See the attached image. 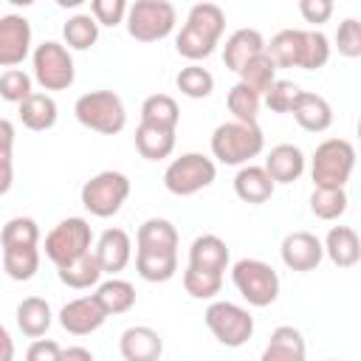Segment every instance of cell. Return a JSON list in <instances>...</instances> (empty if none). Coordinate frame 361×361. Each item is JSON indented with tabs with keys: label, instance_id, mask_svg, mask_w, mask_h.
Segmentation results:
<instances>
[{
	"label": "cell",
	"instance_id": "obj_1",
	"mask_svg": "<svg viewBox=\"0 0 361 361\" xmlns=\"http://www.w3.org/2000/svg\"><path fill=\"white\" fill-rule=\"evenodd\" d=\"M265 147V135L259 124L248 121H223L212 133V155L226 166H243L257 158Z\"/></svg>",
	"mask_w": 361,
	"mask_h": 361
},
{
	"label": "cell",
	"instance_id": "obj_2",
	"mask_svg": "<svg viewBox=\"0 0 361 361\" xmlns=\"http://www.w3.org/2000/svg\"><path fill=\"white\" fill-rule=\"evenodd\" d=\"M73 116L82 127L102 133V135H116L127 124V110L118 93L113 90H90L82 93L73 104Z\"/></svg>",
	"mask_w": 361,
	"mask_h": 361
},
{
	"label": "cell",
	"instance_id": "obj_3",
	"mask_svg": "<svg viewBox=\"0 0 361 361\" xmlns=\"http://www.w3.org/2000/svg\"><path fill=\"white\" fill-rule=\"evenodd\" d=\"M127 34L135 42H158L172 34L178 23V11L169 0H135L127 6Z\"/></svg>",
	"mask_w": 361,
	"mask_h": 361
},
{
	"label": "cell",
	"instance_id": "obj_4",
	"mask_svg": "<svg viewBox=\"0 0 361 361\" xmlns=\"http://www.w3.org/2000/svg\"><path fill=\"white\" fill-rule=\"evenodd\" d=\"M355 166V147L347 138H327L310 158L313 186H344Z\"/></svg>",
	"mask_w": 361,
	"mask_h": 361
},
{
	"label": "cell",
	"instance_id": "obj_5",
	"mask_svg": "<svg viewBox=\"0 0 361 361\" xmlns=\"http://www.w3.org/2000/svg\"><path fill=\"white\" fill-rule=\"evenodd\" d=\"M231 282L251 307H268L279 296V274L262 259H237L231 265Z\"/></svg>",
	"mask_w": 361,
	"mask_h": 361
},
{
	"label": "cell",
	"instance_id": "obj_6",
	"mask_svg": "<svg viewBox=\"0 0 361 361\" xmlns=\"http://www.w3.org/2000/svg\"><path fill=\"white\" fill-rule=\"evenodd\" d=\"M214 178H217V166L203 152H183L180 158L169 161V166L164 169V186L178 197L197 195L200 189L212 186Z\"/></svg>",
	"mask_w": 361,
	"mask_h": 361
},
{
	"label": "cell",
	"instance_id": "obj_7",
	"mask_svg": "<svg viewBox=\"0 0 361 361\" xmlns=\"http://www.w3.org/2000/svg\"><path fill=\"white\" fill-rule=\"evenodd\" d=\"M79 197H82V206L93 217H113L130 197V178L116 169L96 172L90 180H85Z\"/></svg>",
	"mask_w": 361,
	"mask_h": 361
},
{
	"label": "cell",
	"instance_id": "obj_8",
	"mask_svg": "<svg viewBox=\"0 0 361 361\" xmlns=\"http://www.w3.org/2000/svg\"><path fill=\"white\" fill-rule=\"evenodd\" d=\"M203 322L212 330V336L223 347H231V350L243 347L254 336V316L243 305H234V302H226V299L212 302L203 313Z\"/></svg>",
	"mask_w": 361,
	"mask_h": 361
},
{
	"label": "cell",
	"instance_id": "obj_9",
	"mask_svg": "<svg viewBox=\"0 0 361 361\" xmlns=\"http://www.w3.org/2000/svg\"><path fill=\"white\" fill-rule=\"evenodd\" d=\"M31 62H34V79L42 90H68L76 79L73 56H71L68 45H62L56 39L39 42L31 54Z\"/></svg>",
	"mask_w": 361,
	"mask_h": 361
},
{
	"label": "cell",
	"instance_id": "obj_10",
	"mask_svg": "<svg viewBox=\"0 0 361 361\" xmlns=\"http://www.w3.org/2000/svg\"><path fill=\"white\" fill-rule=\"evenodd\" d=\"M93 243L90 223L85 217H65L45 234V257L54 265H62L79 254H85Z\"/></svg>",
	"mask_w": 361,
	"mask_h": 361
},
{
	"label": "cell",
	"instance_id": "obj_11",
	"mask_svg": "<svg viewBox=\"0 0 361 361\" xmlns=\"http://www.w3.org/2000/svg\"><path fill=\"white\" fill-rule=\"evenodd\" d=\"M31 54V23L23 14L0 17V68H17Z\"/></svg>",
	"mask_w": 361,
	"mask_h": 361
},
{
	"label": "cell",
	"instance_id": "obj_12",
	"mask_svg": "<svg viewBox=\"0 0 361 361\" xmlns=\"http://www.w3.org/2000/svg\"><path fill=\"white\" fill-rule=\"evenodd\" d=\"M279 254H282V262L290 268V271H299V274H307V271H316L322 257H324V248H322V240L310 231H290L285 234L282 245H279Z\"/></svg>",
	"mask_w": 361,
	"mask_h": 361
},
{
	"label": "cell",
	"instance_id": "obj_13",
	"mask_svg": "<svg viewBox=\"0 0 361 361\" xmlns=\"http://www.w3.org/2000/svg\"><path fill=\"white\" fill-rule=\"evenodd\" d=\"M104 319H107V313L99 307V302L93 296L71 299L59 310V324L71 336H90L104 324Z\"/></svg>",
	"mask_w": 361,
	"mask_h": 361
},
{
	"label": "cell",
	"instance_id": "obj_14",
	"mask_svg": "<svg viewBox=\"0 0 361 361\" xmlns=\"http://www.w3.org/2000/svg\"><path fill=\"white\" fill-rule=\"evenodd\" d=\"M118 350L124 361H158L164 353V338L158 336V330L147 324H135L121 333Z\"/></svg>",
	"mask_w": 361,
	"mask_h": 361
},
{
	"label": "cell",
	"instance_id": "obj_15",
	"mask_svg": "<svg viewBox=\"0 0 361 361\" xmlns=\"http://www.w3.org/2000/svg\"><path fill=\"white\" fill-rule=\"evenodd\" d=\"M93 251H96L104 274H118L127 268V262L133 257V240L124 228H107V231H102Z\"/></svg>",
	"mask_w": 361,
	"mask_h": 361
},
{
	"label": "cell",
	"instance_id": "obj_16",
	"mask_svg": "<svg viewBox=\"0 0 361 361\" xmlns=\"http://www.w3.org/2000/svg\"><path fill=\"white\" fill-rule=\"evenodd\" d=\"M276 183L271 180V175L265 172V166H254L251 161L240 166V172L234 175V195L243 200V203H268L271 195H274Z\"/></svg>",
	"mask_w": 361,
	"mask_h": 361
},
{
	"label": "cell",
	"instance_id": "obj_17",
	"mask_svg": "<svg viewBox=\"0 0 361 361\" xmlns=\"http://www.w3.org/2000/svg\"><path fill=\"white\" fill-rule=\"evenodd\" d=\"M102 274H104V271H102V265H99V257H96V251H90V248H87L85 254H79V257H73V259L56 265L59 282L68 285V288H73V290H85V288L99 285Z\"/></svg>",
	"mask_w": 361,
	"mask_h": 361
},
{
	"label": "cell",
	"instance_id": "obj_18",
	"mask_svg": "<svg viewBox=\"0 0 361 361\" xmlns=\"http://www.w3.org/2000/svg\"><path fill=\"white\" fill-rule=\"evenodd\" d=\"M290 113H293L296 124H299L302 130H307V133H324V130L333 124V107H330V102H327L324 96H319V93L302 90Z\"/></svg>",
	"mask_w": 361,
	"mask_h": 361
},
{
	"label": "cell",
	"instance_id": "obj_19",
	"mask_svg": "<svg viewBox=\"0 0 361 361\" xmlns=\"http://www.w3.org/2000/svg\"><path fill=\"white\" fill-rule=\"evenodd\" d=\"M265 172L274 183H293L305 172V152L296 144H276L265 158Z\"/></svg>",
	"mask_w": 361,
	"mask_h": 361
},
{
	"label": "cell",
	"instance_id": "obj_20",
	"mask_svg": "<svg viewBox=\"0 0 361 361\" xmlns=\"http://www.w3.org/2000/svg\"><path fill=\"white\" fill-rule=\"evenodd\" d=\"M231 257H228V245L226 240H220L217 234H200L192 240L189 245V265L192 268H203V271H214L223 274L228 268Z\"/></svg>",
	"mask_w": 361,
	"mask_h": 361
},
{
	"label": "cell",
	"instance_id": "obj_21",
	"mask_svg": "<svg viewBox=\"0 0 361 361\" xmlns=\"http://www.w3.org/2000/svg\"><path fill=\"white\" fill-rule=\"evenodd\" d=\"M322 248L330 257V262L338 268H353L361 259V240H358V231L350 226H333Z\"/></svg>",
	"mask_w": 361,
	"mask_h": 361
},
{
	"label": "cell",
	"instance_id": "obj_22",
	"mask_svg": "<svg viewBox=\"0 0 361 361\" xmlns=\"http://www.w3.org/2000/svg\"><path fill=\"white\" fill-rule=\"evenodd\" d=\"M265 51V37L257 28H237L223 45V62L228 71H240L251 56Z\"/></svg>",
	"mask_w": 361,
	"mask_h": 361
},
{
	"label": "cell",
	"instance_id": "obj_23",
	"mask_svg": "<svg viewBox=\"0 0 361 361\" xmlns=\"http://www.w3.org/2000/svg\"><path fill=\"white\" fill-rule=\"evenodd\" d=\"M17 116L23 121V127L34 130V133H45L56 124V102L51 93H28L20 104H17Z\"/></svg>",
	"mask_w": 361,
	"mask_h": 361
},
{
	"label": "cell",
	"instance_id": "obj_24",
	"mask_svg": "<svg viewBox=\"0 0 361 361\" xmlns=\"http://www.w3.org/2000/svg\"><path fill=\"white\" fill-rule=\"evenodd\" d=\"M305 355V336L293 324H279L262 350V361H302Z\"/></svg>",
	"mask_w": 361,
	"mask_h": 361
},
{
	"label": "cell",
	"instance_id": "obj_25",
	"mask_svg": "<svg viewBox=\"0 0 361 361\" xmlns=\"http://www.w3.org/2000/svg\"><path fill=\"white\" fill-rule=\"evenodd\" d=\"M135 251H178V228L164 217H149L138 226Z\"/></svg>",
	"mask_w": 361,
	"mask_h": 361
},
{
	"label": "cell",
	"instance_id": "obj_26",
	"mask_svg": "<svg viewBox=\"0 0 361 361\" xmlns=\"http://www.w3.org/2000/svg\"><path fill=\"white\" fill-rule=\"evenodd\" d=\"M93 299L99 302V307L107 316H121V313L133 310V305H135V288H133V282L113 276V279H104V282L96 285Z\"/></svg>",
	"mask_w": 361,
	"mask_h": 361
},
{
	"label": "cell",
	"instance_id": "obj_27",
	"mask_svg": "<svg viewBox=\"0 0 361 361\" xmlns=\"http://www.w3.org/2000/svg\"><path fill=\"white\" fill-rule=\"evenodd\" d=\"M54 324V313H51V305L39 296H25L20 305H17V327L23 330V336L28 338H39L51 330Z\"/></svg>",
	"mask_w": 361,
	"mask_h": 361
},
{
	"label": "cell",
	"instance_id": "obj_28",
	"mask_svg": "<svg viewBox=\"0 0 361 361\" xmlns=\"http://www.w3.org/2000/svg\"><path fill=\"white\" fill-rule=\"evenodd\" d=\"M135 149L147 161H164L175 149V130H164L141 121L135 127Z\"/></svg>",
	"mask_w": 361,
	"mask_h": 361
},
{
	"label": "cell",
	"instance_id": "obj_29",
	"mask_svg": "<svg viewBox=\"0 0 361 361\" xmlns=\"http://www.w3.org/2000/svg\"><path fill=\"white\" fill-rule=\"evenodd\" d=\"M135 271L144 282H169L178 271V251H135Z\"/></svg>",
	"mask_w": 361,
	"mask_h": 361
},
{
	"label": "cell",
	"instance_id": "obj_30",
	"mask_svg": "<svg viewBox=\"0 0 361 361\" xmlns=\"http://www.w3.org/2000/svg\"><path fill=\"white\" fill-rule=\"evenodd\" d=\"M141 121L152 124V127H164V130H175L180 121V110L178 102L166 93H152L144 99L141 104Z\"/></svg>",
	"mask_w": 361,
	"mask_h": 361
},
{
	"label": "cell",
	"instance_id": "obj_31",
	"mask_svg": "<svg viewBox=\"0 0 361 361\" xmlns=\"http://www.w3.org/2000/svg\"><path fill=\"white\" fill-rule=\"evenodd\" d=\"M299 45H302V28H285L265 42V54L274 59L276 68H296L299 65Z\"/></svg>",
	"mask_w": 361,
	"mask_h": 361
},
{
	"label": "cell",
	"instance_id": "obj_32",
	"mask_svg": "<svg viewBox=\"0 0 361 361\" xmlns=\"http://www.w3.org/2000/svg\"><path fill=\"white\" fill-rule=\"evenodd\" d=\"M330 59V39L319 28H302V45H299V65L302 71H319Z\"/></svg>",
	"mask_w": 361,
	"mask_h": 361
},
{
	"label": "cell",
	"instance_id": "obj_33",
	"mask_svg": "<svg viewBox=\"0 0 361 361\" xmlns=\"http://www.w3.org/2000/svg\"><path fill=\"white\" fill-rule=\"evenodd\" d=\"M310 212L319 220H338L347 212V192H344V186H313V192H310Z\"/></svg>",
	"mask_w": 361,
	"mask_h": 361
},
{
	"label": "cell",
	"instance_id": "obj_34",
	"mask_svg": "<svg viewBox=\"0 0 361 361\" xmlns=\"http://www.w3.org/2000/svg\"><path fill=\"white\" fill-rule=\"evenodd\" d=\"M3 271L14 282H28L39 271V248L25 245V248H6L3 251Z\"/></svg>",
	"mask_w": 361,
	"mask_h": 361
},
{
	"label": "cell",
	"instance_id": "obj_35",
	"mask_svg": "<svg viewBox=\"0 0 361 361\" xmlns=\"http://www.w3.org/2000/svg\"><path fill=\"white\" fill-rule=\"evenodd\" d=\"M186 25H192L195 31L212 37L214 42H220L223 31H226V14L217 3H197L189 8V17H186Z\"/></svg>",
	"mask_w": 361,
	"mask_h": 361
},
{
	"label": "cell",
	"instance_id": "obj_36",
	"mask_svg": "<svg viewBox=\"0 0 361 361\" xmlns=\"http://www.w3.org/2000/svg\"><path fill=\"white\" fill-rule=\"evenodd\" d=\"M99 28H102V25H99L90 14H73V17H68V23L62 25L65 45L73 48V51H87V48L96 45Z\"/></svg>",
	"mask_w": 361,
	"mask_h": 361
},
{
	"label": "cell",
	"instance_id": "obj_37",
	"mask_svg": "<svg viewBox=\"0 0 361 361\" xmlns=\"http://www.w3.org/2000/svg\"><path fill=\"white\" fill-rule=\"evenodd\" d=\"M237 73H240V82L248 85L251 90H257L259 96L276 82V65H274V59H271L265 51L257 54V56H251Z\"/></svg>",
	"mask_w": 361,
	"mask_h": 361
},
{
	"label": "cell",
	"instance_id": "obj_38",
	"mask_svg": "<svg viewBox=\"0 0 361 361\" xmlns=\"http://www.w3.org/2000/svg\"><path fill=\"white\" fill-rule=\"evenodd\" d=\"M175 87H178L183 96H189V99H206V96H212V90H214V76H212L203 65L192 62V65H186V68L178 71Z\"/></svg>",
	"mask_w": 361,
	"mask_h": 361
},
{
	"label": "cell",
	"instance_id": "obj_39",
	"mask_svg": "<svg viewBox=\"0 0 361 361\" xmlns=\"http://www.w3.org/2000/svg\"><path fill=\"white\" fill-rule=\"evenodd\" d=\"M226 104H228V113L237 118V121H248V124H257L259 118V104H262V96L257 90H251L248 85L237 82L228 96H226Z\"/></svg>",
	"mask_w": 361,
	"mask_h": 361
},
{
	"label": "cell",
	"instance_id": "obj_40",
	"mask_svg": "<svg viewBox=\"0 0 361 361\" xmlns=\"http://www.w3.org/2000/svg\"><path fill=\"white\" fill-rule=\"evenodd\" d=\"M39 243V226L34 217H11L0 231V245L6 248H25Z\"/></svg>",
	"mask_w": 361,
	"mask_h": 361
},
{
	"label": "cell",
	"instance_id": "obj_41",
	"mask_svg": "<svg viewBox=\"0 0 361 361\" xmlns=\"http://www.w3.org/2000/svg\"><path fill=\"white\" fill-rule=\"evenodd\" d=\"M214 48H217V42H214L212 37L195 31L192 25H183L180 34L175 37V51H178L183 59H189V62H200V59L212 56Z\"/></svg>",
	"mask_w": 361,
	"mask_h": 361
},
{
	"label": "cell",
	"instance_id": "obj_42",
	"mask_svg": "<svg viewBox=\"0 0 361 361\" xmlns=\"http://www.w3.org/2000/svg\"><path fill=\"white\" fill-rule=\"evenodd\" d=\"M223 288V274L203 271V268H186L183 271V290L192 299H214Z\"/></svg>",
	"mask_w": 361,
	"mask_h": 361
},
{
	"label": "cell",
	"instance_id": "obj_43",
	"mask_svg": "<svg viewBox=\"0 0 361 361\" xmlns=\"http://www.w3.org/2000/svg\"><path fill=\"white\" fill-rule=\"evenodd\" d=\"M299 93H302V87H299L296 82H290V79H276L262 96H265V104H268L274 113H290L293 104H296V99H299Z\"/></svg>",
	"mask_w": 361,
	"mask_h": 361
},
{
	"label": "cell",
	"instance_id": "obj_44",
	"mask_svg": "<svg viewBox=\"0 0 361 361\" xmlns=\"http://www.w3.org/2000/svg\"><path fill=\"white\" fill-rule=\"evenodd\" d=\"M31 85H34V82H31V76H28L25 71L8 68L6 73H0V99H6V102H11V104H20L28 93H34Z\"/></svg>",
	"mask_w": 361,
	"mask_h": 361
},
{
	"label": "cell",
	"instance_id": "obj_45",
	"mask_svg": "<svg viewBox=\"0 0 361 361\" xmlns=\"http://www.w3.org/2000/svg\"><path fill=\"white\" fill-rule=\"evenodd\" d=\"M336 48L347 59H358L361 56V23L355 17H347V20L338 23V28H336Z\"/></svg>",
	"mask_w": 361,
	"mask_h": 361
},
{
	"label": "cell",
	"instance_id": "obj_46",
	"mask_svg": "<svg viewBox=\"0 0 361 361\" xmlns=\"http://www.w3.org/2000/svg\"><path fill=\"white\" fill-rule=\"evenodd\" d=\"M90 17L99 25L116 28L127 17V0H90Z\"/></svg>",
	"mask_w": 361,
	"mask_h": 361
},
{
	"label": "cell",
	"instance_id": "obj_47",
	"mask_svg": "<svg viewBox=\"0 0 361 361\" xmlns=\"http://www.w3.org/2000/svg\"><path fill=\"white\" fill-rule=\"evenodd\" d=\"M333 8H336V0H299V14L310 25L327 23L333 17Z\"/></svg>",
	"mask_w": 361,
	"mask_h": 361
},
{
	"label": "cell",
	"instance_id": "obj_48",
	"mask_svg": "<svg viewBox=\"0 0 361 361\" xmlns=\"http://www.w3.org/2000/svg\"><path fill=\"white\" fill-rule=\"evenodd\" d=\"M25 358L28 361H62V347L51 338H34Z\"/></svg>",
	"mask_w": 361,
	"mask_h": 361
},
{
	"label": "cell",
	"instance_id": "obj_49",
	"mask_svg": "<svg viewBox=\"0 0 361 361\" xmlns=\"http://www.w3.org/2000/svg\"><path fill=\"white\" fill-rule=\"evenodd\" d=\"M14 152V124L8 118H0V164H11Z\"/></svg>",
	"mask_w": 361,
	"mask_h": 361
},
{
	"label": "cell",
	"instance_id": "obj_50",
	"mask_svg": "<svg viewBox=\"0 0 361 361\" xmlns=\"http://www.w3.org/2000/svg\"><path fill=\"white\" fill-rule=\"evenodd\" d=\"M14 358V341L8 336V330L0 324V361H11Z\"/></svg>",
	"mask_w": 361,
	"mask_h": 361
},
{
	"label": "cell",
	"instance_id": "obj_51",
	"mask_svg": "<svg viewBox=\"0 0 361 361\" xmlns=\"http://www.w3.org/2000/svg\"><path fill=\"white\" fill-rule=\"evenodd\" d=\"M62 358L71 361V358H82V361H93V353L85 350V347H62Z\"/></svg>",
	"mask_w": 361,
	"mask_h": 361
},
{
	"label": "cell",
	"instance_id": "obj_52",
	"mask_svg": "<svg viewBox=\"0 0 361 361\" xmlns=\"http://www.w3.org/2000/svg\"><path fill=\"white\" fill-rule=\"evenodd\" d=\"M11 180H14V172H11V164H0V197L11 189Z\"/></svg>",
	"mask_w": 361,
	"mask_h": 361
},
{
	"label": "cell",
	"instance_id": "obj_53",
	"mask_svg": "<svg viewBox=\"0 0 361 361\" xmlns=\"http://www.w3.org/2000/svg\"><path fill=\"white\" fill-rule=\"evenodd\" d=\"M59 8H79L82 3H87V0H54Z\"/></svg>",
	"mask_w": 361,
	"mask_h": 361
},
{
	"label": "cell",
	"instance_id": "obj_54",
	"mask_svg": "<svg viewBox=\"0 0 361 361\" xmlns=\"http://www.w3.org/2000/svg\"><path fill=\"white\" fill-rule=\"evenodd\" d=\"M6 3H11V6H20V8H25V6H34L37 0H6Z\"/></svg>",
	"mask_w": 361,
	"mask_h": 361
}]
</instances>
